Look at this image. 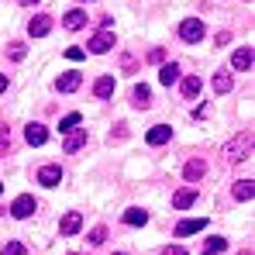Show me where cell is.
<instances>
[{"instance_id":"obj_19","label":"cell","mask_w":255,"mask_h":255,"mask_svg":"<svg viewBox=\"0 0 255 255\" xmlns=\"http://www.w3.org/2000/svg\"><path fill=\"white\" fill-rule=\"evenodd\" d=\"M200 90H204V83H200V76H186V80H183V97H186V100L200 97Z\"/></svg>"},{"instance_id":"obj_6","label":"cell","mask_w":255,"mask_h":255,"mask_svg":"<svg viewBox=\"0 0 255 255\" xmlns=\"http://www.w3.org/2000/svg\"><path fill=\"white\" fill-rule=\"evenodd\" d=\"M83 228V214L80 211H69L66 217H62V224H59V235H76Z\"/></svg>"},{"instance_id":"obj_16","label":"cell","mask_w":255,"mask_h":255,"mask_svg":"<svg viewBox=\"0 0 255 255\" xmlns=\"http://www.w3.org/2000/svg\"><path fill=\"white\" fill-rule=\"evenodd\" d=\"M159 83H162V86L179 83V66H176V62H169V66H162V69H159Z\"/></svg>"},{"instance_id":"obj_11","label":"cell","mask_w":255,"mask_h":255,"mask_svg":"<svg viewBox=\"0 0 255 255\" xmlns=\"http://www.w3.org/2000/svg\"><path fill=\"white\" fill-rule=\"evenodd\" d=\"M252 62H255V48H238L231 55V66L235 69H252Z\"/></svg>"},{"instance_id":"obj_15","label":"cell","mask_w":255,"mask_h":255,"mask_svg":"<svg viewBox=\"0 0 255 255\" xmlns=\"http://www.w3.org/2000/svg\"><path fill=\"white\" fill-rule=\"evenodd\" d=\"M204 169H207V166H204L200 159H190V162L183 166V176H186V183H197V179L204 176Z\"/></svg>"},{"instance_id":"obj_36","label":"cell","mask_w":255,"mask_h":255,"mask_svg":"<svg viewBox=\"0 0 255 255\" xmlns=\"http://www.w3.org/2000/svg\"><path fill=\"white\" fill-rule=\"evenodd\" d=\"M3 90H7V76H0V93H3Z\"/></svg>"},{"instance_id":"obj_38","label":"cell","mask_w":255,"mask_h":255,"mask_svg":"<svg viewBox=\"0 0 255 255\" xmlns=\"http://www.w3.org/2000/svg\"><path fill=\"white\" fill-rule=\"evenodd\" d=\"M0 193H3V183H0Z\"/></svg>"},{"instance_id":"obj_14","label":"cell","mask_w":255,"mask_h":255,"mask_svg":"<svg viewBox=\"0 0 255 255\" xmlns=\"http://www.w3.org/2000/svg\"><path fill=\"white\" fill-rule=\"evenodd\" d=\"M169 134H172V128H166V125H155L145 138H148V145H166L169 141Z\"/></svg>"},{"instance_id":"obj_32","label":"cell","mask_w":255,"mask_h":255,"mask_svg":"<svg viewBox=\"0 0 255 255\" xmlns=\"http://www.w3.org/2000/svg\"><path fill=\"white\" fill-rule=\"evenodd\" d=\"M231 42V31H217V45H228Z\"/></svg>"},{"instance_id":"obj_3","label":"cell","mask_w":255,"mask_h":255,"mask_svg":"<svg viewBox=\"0 0 255 255\" xmlns=\"http://www.w3.org/2000/svg\"><path fill=\"white\" fill-rule=\"evenodd\" d=\"M48 31H52V17H48V14H38V17L28 21V35H31V38H45Z\"/></svg>"},{"instance_id":"obj_13","label":"cell","mask_w":255,"mask_h":255,"mask_svg":"<svg viewBox=\"0 0 255 255\" xmlns=\"http://www.w3.org/2000/svg\"><path fill=\"white\" fill-rule=\"evenodd\" d=\"M24 138H28V145H45L48 131H45V125H28L24 128Z\"/></svg>"},{"instance_id":"obj_35","label":"cell","mask_w":255,"mask_h":255,"mask_svg":"<svg viewBox=\"0 0 255 255\" xmlns=\"http://www.w3.org/2000/svg\"><path fill=\"white\" fill-rule=\"evenodd\" d=\"M162 255H186V249H166Z\"/></svg>"},{"instance_id":"obj_12","label":"cell","mask_w":255,"mask_h":255,"mask_svg":"<svg viewBox=\"0 0 255 255\" xmlns=\"http://www.w3.org/2000/svg\"><path fill=\"white\" fill-rule=\"evenodd\" d=\"M83 83V76H80V73H76V69H73V73H62V76H59V93H73V90H76V86Z\"/></svg>"},{"instance_id":"obj_21","label":"cell","mask_w":255,"mask_h":255,"mask_svg":"<svg viewBox=\"0 0 255 255\" xmlns=\"http://www.w3.org/2000/svg\"><path fill=\"white\" fill-rule=\"evenodd\" d=\"M228 249V238L224 235H217V238H207L204 242V255H217V252H224Z\"/></svg>"},{"instance_id":"obj_25","label":"cell","mask_w":255,"mask_h":255,"mask_svg":"<svg viewBox=\"0 0 255 255\" xmlns=\"http://www.w3.org/2000/svg\"><path fill=\"white\" fill-rule=\"evenodd\" d=\"M0 255H28V249H24L21 242H7V245L0 249Z\"/></svg>"},{"instance_id":"obj_22","label":"cell","mask_w":255,"mask_h":255,"mask_svg":"<svg viewBox=\"0 0 255 255\" xmlns=\"http://www.w3.org/2000/svg\"><path fill=\"white\" fill-rule=\"evenodd\" d=\"M83 145H86V131H76V134H69V138H66V145H62V148L73 155V152H80Z\"/></svg>"},{"instance_id":"obj_30","label":"cell","mask_w":255,"mask_h":255,"mask_svg":"<svg viewBox=\"0 0 255 255\" xmlns=\"http://www.w3.org/2000/svg\"><path fill=\"white\" fill-rule=\"evenodd\" d=\"M162 59H166V48H152L148 52V62H162Z\"/></svg>"},{"instance_id":"obj_27","label":"cell","mask_w":255,"mask_h":255,"mask_svg":"<svg viewBox=\"0 0 255 255\" xmlns=\"http://www.w3.org/2000/svg\"><path fill=\"white\" fill-rule=\"evenodd\" d=\"M76 125H80V114H66V118L59 121V131H73Z\"/></svg>"},{"instance_id":"obj_17","label":"cell","mask_w":255,"mask_h":255,"mask_svg":"<svg viewBox=\"0 0 255 255\" xmlns=\"http://www.w3.org/2000/svg\"><path fill=\"white\" fill-rule=\"evenodd\" d=\"M62 24H66L69 31H80V28L86 24V10H69V14L62 17Z\"/></svg>"},{"instance_id":"obj_37","label":"cell","mask_w":255,"mask_h":255,"mask_svg":"<svg viewBox=\"0 0 255 255\" xmlns=\"http://www.w3.org/2000/svg\"><path fill=\"white\" fill-rule=\"evenodd\" d=\"M21 3H24V7H31V3H38V0H21Z\"/></svg>"},{"instance_id":"obj_34","label":"cell","mask_w":255,"mask_h":255,"mask_svg":"<svg viewBox=\"0 0 255 255\" xmlns=\"http://www.w3.org/2000/svg\"><path fill=\"white\" fill-rule=\"evenodd\" d=\"M7 141H10V138H7V131H0V155L7 152Z\"/></svg>"},{"instance_id":"obj_23","label":"cell","mask_w":255,"mask_h":255,"mask_svg":"<svg viewBox=\"0 0 255 255\" xmlns=\"http://www.w3.org/2000/svg\"><path fill=\"white\" fill-rule=\"evenodd\" d=\"M125 224H131V228L148 224V214H145V211H128V214H125Z\"/></svg>"},{"instance_id":"obj_39","label":"cell","mask_w":255,"mask_h":255,"mask_svg":"<svg viewBox=\"0 0 255 255\" xmlns=\"http://www.w3.org/2000/svg\"><path fill=\"white\" fill-rule=\"evenodd\" d=\"M118 255H121V252H118Z\"/></svg>"},{"instance_id":"obj_20","label":"cell","mask_w":255,"mask_h":255,"mask_svg":"<svg viewBox=\"0 0 255 255\" xmlns=\"http://www.w3.org/2000/svg\"><path fill=\"white\" fill-rule=\"evenodd\" d=\"M93 93H97L100 100H104V97H111V93H114V76H100V80L93 83Z\"/></svg>"},{"instance_id":"obj_10","label":"cell","mask_w":255,"mask_h":255,"mask_svg":"<svg viewBox=\"0 0 255 255\" xmlns=\"http://www.w3.org/2000/svg\"><path fill=\"white\" fill-rule=\"evenodd\" d=\"M111 45H114V35H111V31H100V35L90 38V52L104 55V52H111Z\"/></svg>"},{"instance_id":"obj_31","label":"cell","mask_w":255,"mask_h":255,"mask_svg":"<svg viewBox=\"0 0 255 255\" xmlns=\"http://www.w3.org/2000/svg\"><path fill=\"white\" fill-rule=\"evenodd\" d=\"M121 66H125L128 73H134V69H138V62H134V59H131V55H125V59H121Z\"/></svg>"},{"instance_id":"obj_8","label":"cell","mask_w":255,"mask_h":255,"mask_svg":"<svg viewBox=\"0 0 255 255\" xmlns=\"http://www.w3.org/2000/svg\"><path fill=\"white\" fill-rule=\"evenodd\" d=\"M131 104L138 107V111H145V107H152V90L145 83H138L134 90H131Z\"/></svg>"},{"instance_id":"obj_28","label":"cell","mask_w":255,"mask_h":255,"mask_svg":"<svg viewBox=\"0 0 255 255\" xmlns=\"http://www.w3.org/2000/svg\"><path fill=\"white\" fill-rule=\"evenodd\" d=\"M107 242V228H93L90 231V245H104Z\"/></svg>"},{"instance_id":"obj_7","label":"cell","mask_w":255,"mask_h":255,"mask_svg":"<svg viewBox=\"0 0 255 255\" xmlns=\"http://www.w3.org/2000/svg\"><path fill=\"white\" fill-rule=\"evenodd\" d=\"M207 228V217H190V221H179L176 224V235L183 238V235H197V231H204Z\"/></svg>"},{"instance_id":"obj_2","label":"cell","mask_w":255,"mask_h":255,"mask_svg":"<svg viewBox=\"0 0 255 255\" xmlns=\"http://www.w3.org/2000/svg\"><path fill=\"white\" fill-rule=\"evenodd\" d=\"M179 38L190 45H197L200 38H204V21H197V17H186L183 24H179Z\"/></svg>"},{"instance_id":"obj_29","label":"cell","mask_w":255,"mask_h":255,"mask_svg":"<svg viewBox=\"0 0 255 255\" xmlns=\"http://www.w3.org/2000/svg\"><path fill=\"white\" fill-rule=\"evenodd\" d=\"M66 59H73V62H80V59H83V48H76V45H73V48H66Z\"/></svg>"},{"instance_id":"obj_26","label":"cell","mask_w":255,"mask_h":255,"mask_svg":"<svg viewBox=\"0 0 255 255\" xmlns=\"http://www.w3.org/2000/svg\"><path fill=\"white\" fill-rule=\"evenodd\" d=\"M7 55H10L14 62H21V59L28 55V48H24V45H21V42H10V48H7Z\"/></svg>"},{"instance_id":"obj_4","label":"cell","mask_w":255,"mask_h":255,"mask_svg":"<svg viewBox=\"0 0 255 255\" xmlns=\"http://www.w3.org/2000/svg\"><path fill=\"white\" fill-rule=\"evenodd\" d=\"M193 204H197V190H193V186L176 190V197H172V207H176V211H186V207H193Z\"/></svg>"},{"instance_id":"obj_9","label":"cell","mask_w":255,"mask_h":255,"mask_svg":"<svg viewBox=\"0 0 255 255\" xmlns=\"http://www.w3.org/2000/svg\"><path fill=\"white\" fill-rule=\"evenodd\" d=\"M38 183H42V186H59V183H62V169H59V166H42V169H38Z\"/></svg>"},{"instance_id":"obj_5","label":"cell","mask_w":255,"mask_h":255,"mask_svg":"<svg viewBox=\"0 0 255 255\" xmlns=\"http://www.w3.org/2000/svg\"><path fill=\"white\" fill-rule=\"evenodd\" d=\"M35 207H38V204H35V197H28V193H24V197H17V200L10 204V214H14V217H31Z\"/></svg>"},{"instance_id":"obj_24","label":"cell","mask_w":255,"mask_h":255,"mask_svg":"<svg viewBox=\"0 0 255 255\" xmlns=\"http://www.w3.org/2000/svg\"><path fill=\"white\" fill-rule=\"evenodd\" d=\"M214 90H217V93H228V90H231V76H228V73H217V76H214Z\"/></svg>"},{"instance_id":"obj_1","label":"cell","mask_w":255,"mask_h":255,"mask_svg":"<svg viewBox=\"0 0 255 255\" xmlns=\"http://www.w3.org/2000/svg\"><path fill=\"white\" fill-rule=\"evenodd\" d=\"M252 145H255V134L252 131H242L238 138H231V141L224 145V155H228L231 162H245V159L252 155Z\"/></svg>"},{"instance_id":"obj_18","label":"cell","mask_w":255,"mask_h":255,"mask_svg":"<svg viewBox=\"0 0 255 255\" xmlns=\"http://www.w3.org/2000/svg\"><path fill=\"white\" fill-rule=\"evenodd\" d=\"M255 197V183L252 179H238L235 183V200H252Z\"/></svg>"},{"instance_id":"obj_33","label":"cell","mask_w":255,"mask_h":255,"mask_svg":"<svg viewBox=\"0 0 255 255\" xmlns=\"http://www.w3.org/2000/svg\"><path fill=\"white\" fill-rule=\"evenodd\" d=\"M125 134H128V128L118 125V131H111V141H114V138H125Z\"/></svg>"}]
</instances>
